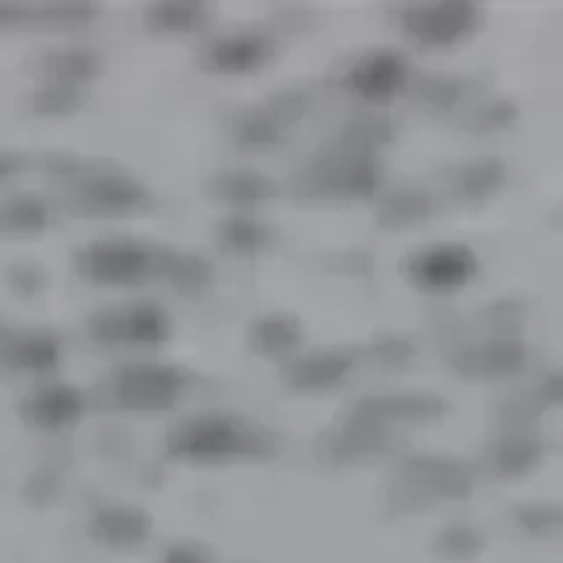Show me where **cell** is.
<instances>
[{"mask_svg":"<svg viewBox=\"0 0 563 563\" xmlns=\"http://www.w3.org/2000/svg\"><path fill=\"white\" fill-rule=\"evenodd\" d=\"M173 451L190 462H216V457H229L246 448V433L236 419L225 416H201L184 422L180 430L173 433Z\"/></svg>","mask_w":563,"mask_h":563,"instance_id":"cell-1","label":"cell"},{"mask_svg":"<svg viewBox=\"0 0 563 563\" xmlns=\"http://www.w3.org/2000/svg\"><path fill=\"white\" fill-rule=\"evenodd\" d=\"M184 391V374L173 366H158V363H141V366H128L117 377V395L128 409H166Z\"/></svg>","mask_w":563,"mask_h":563,"instance_id":"cell-2","label":"cell"},{"mask_svg":"<svg viewBox=\"0 0 563 563\" xmlns=\"http://www.w3.org/2000/svg\"><path fill=\"white\" fill-rule=\"evenodd\" d=\"M409 275L416 278V286L430 292H451L475 275V257L462 243H437L412 257Z\"/></svg>","mask_w":563,"mask_h":563,"instance_id":"cell-3","label":"cell"},{"mask_svg":"<svg viewBox=\"0 0 563 563\" xmlns=\"http://www.w3.org/2000/svg\"><path fill=\"white\" fill-rule=\"evenodd\" d=\"M152 268V251L134 240H102L88 246L81 272L96 282H134Z\"/></svg>","mask_w":563,"mask_h":563,"instance_id":"cell-4","label":"cell"},{"mask_svg":"<svg viewBox=\"0 0 563 563\" xmlns=\"http://www.w3.org/2000/svg\"><path fill=\"white\" fill-rule=\"evenodd\" d=\"M479 25V11L472 4H440V8H412L405 11V29L412 40L427 46H448L465 40Z\"/></svg>","mask_w":563,"mask_h":563,"instance_id":"cell-5","label":"cell"},{"mask_svg":"<svg viewBox=\"0 0 563 563\" xmlns=\"http://www.w3.org/2000/svg\"><path fill=\"white\" fill-rule=\"evenodd\" d=\"M405 75H409V67H405V60L398 57V53L377 49V53H366V57H360L356 64H352L345 81L356 96L384 102L395 92H401Z\"/></svg>","mask_w":563,"mask_h":563,"instance_id":"cell-6","label":"cell"},{"mask_svg":"<svg viewBox=\"0 0 563 563\" xmlns=\"http://www.w3.org/2000/svg\"><path fill=\"white\" fill-rule=\"evenodd\" d=\"M272 57V43L264 35L243 32V35H225V40L211 43L205 53V64L211 70H222V75H243V70H254Z\"/></svg>","mask_w":563,"mask_h":563,"instance_id":"cell-7","label":"cell"},{"mask_svg":"<svg viewBox=\"0 0 563 563\" xmlns=\"http://www.w3.org/2000/svg\"><path fill=\"white\" fill-rule=\"evenodd\" d=\"M81 395L75 387H46V391L35 395L29 405H25V416H32L40 427H67V422H75L81 416Z\"/></svg>","mask_w":563,"mask_h":563,"instance_id":"cell-8","label":"cell"},{"mask_svg":"<svg viewBox=\"0 0 563 563\" xmlns=\"http://www.w3.org/2000/svg\"><path fill=\"white\" fill-rule=\"evenodd\" d=\"M169 331V321L166 313L158 310L155 303H141V307H131L123 317H110V339L113 334H123L128 342H145V345H155L163 342Z\"/></svg>","mask_w":563,"mask_h":563,"instance_id":"cell-9","label":"cell"},{"mask_svg":"<svg viewBox=\"0 0 563 563\" xmlns=\"http://www.w3.org/2000/svg\"><path fill=\"white\" fill-rule=\"evenodd\" d=\"M85 201L88 208H99V211H128L145 201V190L134 180H128V176H99V180L88 184Z\"/></svg>","mask_w":563,"mask_h":563,"instance_id":"cell-10","label":"cell"},{"mask_svg":"<svg viewBox=\"0 0 563 563\" xmlns=\"http://www.w3.org/2000/svg\"><path fill=\"white\" fill-rule=\"evenodd\" d=\"M148 518L131 507H110L96 518V536L110 545H137L145 542Z\"/></svg>","mask_w":563,"mask_h":563,"instance_id":"cell-11","label":"cell"},{"mask_svg":"<svg viewBox=\"0 0 563 563\" xmlns=\"http://www.w3.org/2000/svg\"><path fill=\"white\" fill-rule=\"evenodd\" d=\"M349 374V356H339V352H324V356H313L307 363H299L292 369V384L296 387H331L339 384Z\"/></svg>","mask_w":563,"mask_h":563,"instance_id":"cell-12","label":"cell"},{"mask_svg":"<svg viewBox=\"0 0 563 563\" xmlns=\"http://www.w3.org/2000/svg\"><path fill=\"white\" fill-rule=\"evenodd\" d=\"M60 360V345L53 334H22L11 349V363L25 369H49Z\"/></svg>","mask_w":563,"mask_h":563,"instance_id":"cell-13","label":"cell"},{"mask_svg":"<svg viewBox=\"0 0 563 563\" xmlns=\"http://www.w3.org/2000/svg\"><path fill=\"white\" fill-rule=\"evenodd\" d=\"M272 180H264L257 173H229L216 184V194L222 201H240V205H254V201H268L272 198Z\"/></svg>","mask_w":563,"mask_h":563,"instance_id":"cell-14","label":"cell"},{"mask_svg":"<svg viewBox=\"0 0 563 563\" xmlns=\"http://www.w3.org/2000/svg\"><path fill=\"white\" fill-rule=\"evenodd\" d=\"M296 342H299V328H296V321H289V317H268V321H261L254 328V345L261 352H272V356L289 352Z\"/></svg>","mask_w":563,"mask_h":563,"instance_id":"cell-15","label":"cell"},{"mask_svg":"<svg viewBox=\"0 0 563 563\" xmlns=\"http://www.w3.org/2000/svg\"><path fill=\"white\" fill-rule=\"evenodd\" d=\"M472 363H475V374L500 377V374H510V369H518L521 349L518 345H507V342H497V345H489L483 352H475Z\"/></svg>","mask_w":563,"mask_h":563,"instance_id":"cell-16","label":"cell"},{"mask_svg":"<svg viewBox=\"0 0 563 563\" xmlns=\"http://www.w3.org/2000/svg\"><path fill=\"white\" fill-rule=\"evenodd\" d=\"M53 75H57V85H75V81H88L99 70L92 53H53V60L46 64Z\"/></svg>","mask_w":563,"mask_h":563,"instance_id":"cell-17","label":"cell"},{"mask_svg":"<svg viewBox=\"0 0 563 563\" xmlns=\"http://www.w3.org/2000/svg\"><path fill=\"white\" fill-rule=\"evenodd\" d=\"M205 18L201 8H190V4H158L148 11V22L163 32H187L194 29Z\"/></svg>","mask_w":563,"mask_h":563,"instance_id":"cell-18","label":"cell"},{"mask_svg":"<svg viewBox=\"0 0 563 563\" xmlns=\"http://www.w3.org/2000/svg\"><path fill=\"white\" fill-rule=\"evenodd\" d=\"M268 240L261 222H246V219H236V222H225L222 225V243L233 246V251H257V246Z\"/></svg>","mask_w":563,"mask_h":563,"instance_id":"cell-19","label":"cell"},{"mask_svg":"<svg viewBox=\"0 0 563 563\" xmlns=\"http://www.w3.org/2000/svg\"><path fill=\"white\" fill-rule=\"evenodd\" d=\"M278 137V117L268 113V110H257L243 120L240 128V141L243 145H272V141Z\"/></svg>","mask_w":563,"mask_h":563,"instance_id":"cell-20","label":"cell"},{"mask_svg":"<svg viewBox=\"0 0 563 563\" xmlns=\"http://www.w3.org/2000/svg\"><path fill=\"white\" fill-rule=\"evenodd\" d=\"M4 222L14 225V229H40L46 222V208L40 201H32V198H14L4 208Z\"/></svg>","mask_w":563,"mask_h":563,"instance_id":"cell-21","label":"cell"},{"mask_svg":"<svg viewBox=\"0 0 563 563\" xmlns=\"http://www.w3.org/2000/svg\"><path fill=\"white\" fill-rule=\"evenodd\" d=\"M205 556L194 550V545H176V550H169L166 553V560L163 563H201Z\"/></svg>","mask_w":563,"mask_h":563,"instance_id":"cell-22","label":"cell"},{"mask_svg":"<svg viewBox=\"0 0 563 563\" xmlns=\"http://www.w3.org/2000/svg\"><path fill=\"white\" fill-rule=\"evenodd\" d=\"M14 166H18V163H14L11 155H0V176H11V173H14Z\"/></svg>","mask_w":563,"mask_h":563,"instance_id":"cell-23","label":"cell"}]
</instances>
